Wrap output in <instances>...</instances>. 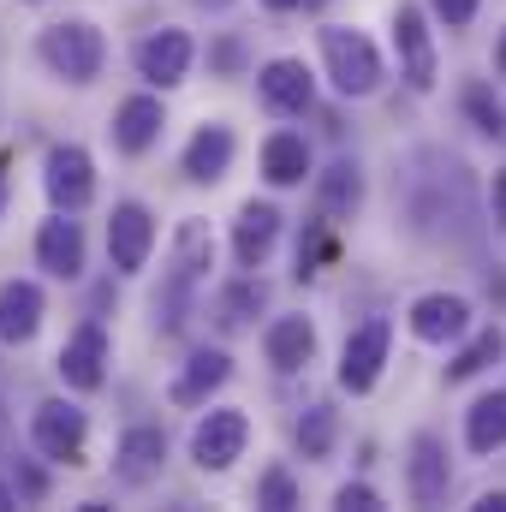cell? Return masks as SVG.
I'll return each instance as SVG.
<instances>
[{"instance_id":"19","label":"cell","mask_w":506,"mask_h":512,"mask_svg":"<svg viewBox=\"0 0 506 512\" xmlns=\"http://www.w3.org/2000/svg\"><path fill=\"white\" fill-rule=\"evenodd\" d=\"M233 126H221V120H209V126H197V137L185 143V179L191 185H215V179H227V167H233Z\"/></svg>"},{"instance_id":"25","label":"cell","mask_w":506,"mask_h":512,"mask_svg":"<svg viewBox=\"0 0 506 512\" xmlns=\"http://www.w3.org/2000/svg\"><path fill=\"white\" fill-rule=\"evenodd\" d=\"M506 358V334L501 328H477L459 352H453V364H447V382H471V376H483L489 364H501Z\"/></svg>"},{"instance_id":"8","label":"cell","mask_w":506,"mask_h":512,"mask_svg":"<svg viewBox=\"0 0 506 512\" xmlns=\"http://www.w3.org/2000/svg\"><path fill=\"white\" fill-rule=\"evenodd\" d=\"M387 346H393V322H387V316H370L364 328H352L346 346H340V387H346V393H370V387L381 382Z\"/></svg>"},{"instance_id":"33","label":"cell","mask_w":506,"mask_h":512,"mask_svg":"<svg viewBox=\"0 0 506 512\" xmlns=\"http://www.w3.org/2000/svg\"><path fill=\"white\" fill-rule=\"evenodd\" d=\"M477 6H483V0H429V12H435L447 30H465V24L477 18Z\"/></svg>"},{"instance_id":"3","label":"cell","mask_w":506,"mask_h":512,"mask_svg":"<svg viewBox=\"0 0 506 512\" xmlns=\"http://www.w3.org/2000/svg\"><path fill=\"white\" fill-rule=\"evenodd\" d=\"M30 441L54 465H90V411L72 399H42L30 411Z\"/></svg>"},{"instance_id":"14","label":"cell","mask_w":506,"mask_h":512,"mask_svg":"<svg viewBox=\"0 0 506 512\" xmlns=\"http://www.w3.org/2000/svg\"><path fill=\"white\" fill-rule=\"evenodd\" d=\"M161 465H167V429L137 423V429L120 435V447H114V477H120L126 489H149V483L161 477Z\"/></svg>"},{"instance_id":"43","label":"cell","mask_w":506,"mask_h":512,"mask_svg":"<svg viewBox=\"0 0 506 512\" xmlns=\"http://www.w3.org/2000/svg\"><path fill=\"white\" fill-rule=\"evenodd\" d=\"M0 441H6V411H0Z\"/></svg>"},{"instance_id":"26","label":"cell","mask_w":506,"mask_h":512,"mask_svg":"<svg viewBox=\"0 0 506 512\" xmlns=\"http://www.w3.org/2000/svg\"><path fill=\"white\" fill-rule=\"evenodd\" d=\"M209 268H215V239H209V227H203V221H179V233H173V274L203 280Z\"/></svg>"},{"instance_id":"13","label":"cell","mask_w":506,"mask_h":512,"mask_svg":"<svg viewBox=\"0 0 506 512\" xmlns=\"http://www.w3.org/2000/svg\"><path fill=\"white\" fill-rule=\"evenodd\" d=\"M155 251V215L143 203H114L108 215V256L120 274H143V262Z\"/></svg>"},{"instance_id":"30","label":"cell","mask_w":506,"mask_h":512,"mask_svg":"<svg viewBox=\"0 0 506 512\" xmlns=\"http://www.w3.org/2000/svg\"><path fill=\"white\" fill-rule=\"evenodd\" d=\"M256 507H268V512H292L298 507V483H292L286 465H268V471H262V483H256Z\"/></svg>"},{"instance_id":"22","label":"cell","mask_w":506,"mask_h":512,"mask_svg":"<svg viewBox=\"0 0 506 512\" xmlns=\"http://www.w3.org/2000/svg\"><path fill=\"white\" fill-rule=\"evenodd\" d=\"M358 209H364V173H358V161H334L316 179V215L322 221H352Z\"/></svg>"},{"instance_id":"17","label":"cell","mask_w":506,"mask_h":512,"mask_svg":"<svg viewBox=\"0 0 506 512\" xmlns=\"http://www.w3.org/2000/svg\"><path fill=\"white\" fill-rule=\"evenodd\" d=\"M274 245H280V209L251 197L239 209V221H233V262L239 268H262L274 256Z\"/></svg>"},{"instance_id":"20","label":"cell","mask_w":506,"mask_h":512,"mask_svg":"<svg viewBox=\"0 0 506 512\" xmlns=\"http://www.w3.org/2000/svg\"><path fill=\"white\" fill-rule=\"evenodd\" d=\"M227 376H233V358H227L221 346H203V352L185 358V370L173 376L167 399H173V405H203L215 387H227Z\"/></svg>"},{"instance_id":"9","label":"cell","mask_w":506,"mask_h":512,"mask_svg":"<svg viewBox=\"0 0 506 512\" xmlns=\"http://www.w3.org/2000/svg\"><path fill=\"white\" fill-rule=\"evenodd\" d=\"M137 78L143 84H155V90H173V84H185V72H191V60H197V48H191V36L185 30H149L143 42H137Z\"/></svg>"},{"instance_id":"31","label":"cell","mask_w":506,"mask_h":512,"mask_svg":"<svg viewBox=\"0 0 506 512\" xmlns=\"http://www.w3.org/2000/svg\"><path fill=\"white\" fill-rule=\"evenodd\" d=\"M328 227H334V221H316L310 239H298V280H316L322 262L334 256V233H328Z\"/></svg>"},{"instance_id":"7","label":"cell","mask_w":506,"mask_h":512,"mask_svg":"<svg viewBox=\"0 0 506 512\" xmlns=\"http://www.w3.org/2000/svg\"><path fill=\"white\" fill-rule=\"evenodd\" d=\"M393 48H399V78L411 90H435V36H429V18L417 0L393 6Z\"/></svg>"},{"instance_id":"1","label":"cell","mask_w":506,"mask_h":512,"mask_svg":"<svg viewBox=\"0 0 506 512\" xmlns=\"http://www.w3.org/2000/svg\"><path fill=\"white\" fill-rule=\"evenodd\" d=\"M42 60L66 84H96L102 78V60H108V42H102V30L90 18H66V24H48L42 30Z\"/></svg>"},{"instance_id":"6","label":"cell","mask_w":506,"mask_h":512,"mask_svg":"<svg viewBox=\"0 0 506 512\" xmlns=\"http://www.w3.org/2000/svg\"><path fill=\"white\" fill-rule=\"evenodd\" d=\"M108 364H114V340H108V328H102V322L72 328V340H66V346H60V358H54L60 382L72 387V393H96V387L108 382Z\"/></svg>"},{"instance_id":"40","label":"cell","mask_w":506,"mask_h":512,"mask_svg":"<svg viewBox=\"0 0 506 512\" xmlns=\"http://www.w3.org/2000/svg\"><path fill=\"white\" fill-rule=\"evenodd\" d=\"M12 507V489H6V483H0V512Z\"/></svg>"},{"instance_id":"18","label":"cell","mask_w":506,"mask_h":512,"mask_svg":"<svg viewBox=\"0 0 506 512\" xmlns=\"http://www.w3.org/2000/svg\"><path fill=\"white\" fill-rule=\"evenodd\" d=\"M262 352H268V364H274L280 376H298V370L316 358V322H310V316H280V322H268Z\"/></svg>"},{"instance_id":"10","label":"cell","mask_w":506,"mask_h":512,"mask_svg":"<svg viewBox=\"0 0 506 512\" xmlns=\"http://www.w3.org/2000/svg\"><path fill=\"white\" fill-rule=\"evenodd\" d=\"M447 489H453V465H447V447H441V435H411V459H405V495L417 501V507H441L447 501Z\"/></svg>"},{"instance_id":"41","label":"cell","mask_w":506,"mask_h":512,"mask_svg":"<svg viewBox=\"0 0 506 512\" xmlns=\"http://www.w3.org/2000/svg\"><path fill=\"white\" fill-rule=\"evenodd\" d=\"M0 215H6V179H0Z\"/></svg>"},{"instance_id":"27","label":"cell","mask_w":506,"mask_h":512,"mask_svg":"<svg viewBox=\"0 0 506 512\" xmlns=\"http://www.w3.org/2000/svg\"><path fill=\"white\" fill-rule=\"evenodd\" d=\"M334 441H340V411H334V405H310V411L298 417V453H304V459H328Z\"/></svg>"},{"instance_id":"32","label":"cell","mask_w":506,"mask_h":512,"mask_svg":"<svg viewBox=\"0 0 506 512\" xmlns=\"http://www.w3.org/2000/svg\"><path fill=\"white\" fill-rule=\"evenodd\" d=\"M334 507L340 512H376L381 495L370 489V483H340V489H334Z\"/></svg>"},{"instance_id":"36","label":"cell","mask_w":506,"mask_h":512,"mask_svg":"<svg viewBox=\"0 0 506 512\" xmlns=\"http://www.w3.org/2000/svg\"><path fill=\"white\" fill-rule=\"evenodd\" d=\"M215 66H227V72H233V66H239V42H221V48H215Z\"/></svg>"},{"instance_id":"23","label":"cell","mask_w":506,"mask_h":512,"mask_svg":"<svg viewBox=\"0 0 506 512\" xmlns=\"http://www.w3.org/2000/svg\"><path fill=\"white\" fill-rule=\"evenodd\" d=\"M304 173H310V143L298 131H274L262 143V179L286 191V185H304Z\"/></svg>"},{"instance_id":"35","label":"cell","mask_w":506,"mask_h":512,"mask_svg":"<svg viewBox=\"0 0 506 512\" xmlns=\"http://www.w3.org/2000/svg\"><path fill=\"white\" fill-rule=\"evenodd\" d=\"M489 209H495V227H506V167L495 173V185H489Z\"/></svg>"},{"instance_id":"4","label":"cell","mask_w":506,"mask_h":512,"mask_svg":"<svg viewBox=\"0 0 506 512\" xmlns=\"http://www.w3.org/2000/svg\"><path fill=\"white\" fill-rule=\"evenodd\" d=\"M42 191L66 215L90 209V197H96V161H90V149L84 143H54L48 161H42Z\"/></svg>"},{"instance_id":"11","label":"cell","mask_w":506,"mask_h":512,"mask_svg":"<svg viewBox=\"0 0 506 512\" xmlns=\"http://www.w3.org/2000/svg\"><path fill=\"white\" fill-rule=\"evenodd\" d=\"M256 96H262V108L268 114H310V102H316V78H310V66L304 60H268L262 72H256Z\"/></svg>"},{"instance_id":"15","label":"cell","mask_w":506,"mask_h":512,"mask_svg":"<svg viewBox=\"0 0 506 512\" xmlns=\"http://www.w3.org/2000/svg\"><path fill=\"white\" fill-rule=\"evenodd\" d=\"M42 316H48V298L36 280H6L0 286V340L6 346H30L42 334Z\"/></svg>"},{"instance_id":"42","label":"cell","mask_w":506,"mask_h":512,"mask_svg":"<svg viewBox=\"0 0 506 512\" xmlns=\"http://www.w3.org/2000/svg\"><path fill=\"white\" fill-rule=\"evenodd\" d=\"M203 6H233V0H203Z\"/></svg>"},{"instance_id":"5","label":"cell","mask_w":506,"mask_h":512,"mask_svg":"<svg viewBox=\"0 0 506 512\" xmlns=\"http://www.w3.org/2000/svg\"><path fill=\"white\" fill-rule=\"evenodd\" d=\"M245 447H251V417L239 405H221L191 429V459L203 471H233L245 459Z\"/></svg>"},{"instance_id":"12","label":"cell","mask_w":506,"mask_h":512,"mask_svg":"<svg viewBox=\"0 0 506 512\" xmlns=\"http://www.w3.org/2000/svg\"><path fill=\"white\" fill-rule=\"evenodd\" d=\"M405 322H411V334H417L423 346L465 340V328H471V298H459V292H423V298L405 310Z\"/></svg>"},{"instance_id":"16","label":"cell","mask_w":506,"mask_h":512,"mask_svg":"<svg viewBox=\"0 0 506 512\" xmlns=\"http://www.w3.org/2000/svg\"><path fill=\"white\" fill-rule=\"evenodd\" d=\"M36 262H42L54 280H78V274H84V227H78L66 209H54V221H42V233H36Z\"/></svg>"},{"instance_id":"44","label":"cell","mask_w":506,"mask_h":512,"mask_svg":"<svg viewBox=\"0 0 506 512\" xmlns=\"http://www.w3.org/2000/svg\"><path fill=\"white\" fill-rule=\"evenodd\" d=\"M24 6H42V0H24Z\"/></svg>"},{"instance_id":"29","label":"cell","mask_w":506,"mask_h":512,"mask_svg":"<svg viewBox=\"0 0 506 512\" xmlns=\"http://www.w3.org/2000/svg\"><path fill=\"white\" fill-rule=\"evenodd\" d=\"M465 114H471V126L483 131V137H506V108L489 96V84H471L465 90Z\"/></svg>"},{"instance_id":"28","label":"cell","mask_w":506,"mask_h":512,"mask_svg":"<svg viewBox=\"0 0 506 512\" xmlns=\"http://www.w3.org/2000/svg\"><path fill=\"white\" fill-rule=\"evenodd\" d=\"M256 310H262V286H256V280H239V286H227V292H221L215 322H221V328H245Z\"/></svg>"},{"instance_id":"21","label":"cell","mask_w":506,"mask_h":512,"mask_svg":"<svg viewBox=\"0 0 506 512\" xmlns=\"http://www.w3.org/2000/svg\"><path fill=\"white\" fill-rule=\"evenodd\" d=\"M161 131H167V108H161V96H126V102L114 108V143H120L126 155L155 149Z\"/></svg>"},{"instance_id":"34","label":"cell","mask_w":506,"mask_h":512,"mask_svg":"<svg viewBox=\"0 0 506 512\" xmlns=\"http://www.w3.org/2000/svg\"><path fill=\"white\" fill-rule=\"evenodd\" d=\"M42 495H48V477L30 459H18V501H42Z\"/></svg>"},{"instance_id":"24","label":"cell","mask_w":506,"mask_h":512,"mask_svg":"<svg viewBox=\"0 0 506 512\" xmlns=\"http://www.w3.org/2000/svg\"><path fill=\"white\" fill-rule=\"evenodd\" d=\"M465 447L471 453H501L506 447V387L501 393H483L465 411Z\"/></svg>"},{"instance_id":"39","label":"cell","mask_w":506,"mask_h":512,"mask_svg":"<svg viewBox=\"0 0 506 512\" xmlns=\"http://www.w3.org/2000/svg\"><path fill=\"white\" fill-rule=\"evenodd\" d=\"M495 66H501V78H506V30H501V42H495Z\"/></svg>"},{"instance_id":"37","label":"cell","mask_w":506,"mask_h":512,"mask_svg":"<svg viewBox=\"0 0 506 512\" xmlns=\"http://www.w3.org/2000/svg\"><path fill=\"white\" fill-rule=\"evenodd\" d=\"M477 512H506V489H495V495H483V501H477Z\"/></svg>"},{"instance_id":"38","label":"cell","mask_w":506,"mask_h":512,"mask_svg":"<svg viewBox=\"0 0 506 512\" xmlns=\"http://www.w3.org/2000/svg\"><path fill=\"white\" fill-rule=\"evenodd\" d=\"M262 6H268V12H298L304 0H262Z\"/></svg>"},{"instance_id":"2","label":"cell","mask_w":506,"mask_h":512,"mask_svg":"<svg viewBox=\"0 0 506 512\" xmlns=\"http://www.w3.org/2000/svg\"><path fill=\"white\" fill-rule=\"evenodd\" d=\"M322 60H328V84L340 96H376L381 90V54L364 30H346V24H328L322 30Z\"/></svg>"}]
</instances>
